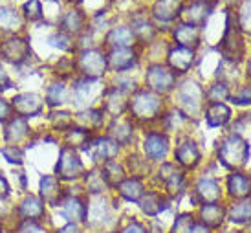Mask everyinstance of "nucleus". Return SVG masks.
I'll use <instances>...</instances> for the list:
<instances>
[{
  "instance_id": "47",
  "label": "nucleus",
  "mask_w": 251,
  "mask_h": 233,
  "mask_svg": "<svg viewBox=\"0 0 251 233\" xmlns=\"http://www.w3.org/2000/svg\"><path fill=\"white\" fill-rule=\"evenodd\" d=\"M238 22H240V28L251 29V0H246V4L240 9L238 15Z\"/></svg>"
},
{
  "instance_id": "58",
  "label": "nucleus",
  "mask_w": 251,
  "mask_h": 233,
  "mask_svg": "<svg viewBox=\"0 0 251 233\" xmlns=\"http://www.w3.org/2000/svg\"><path fill=\"white\" fill-rule=\"evenodd\" d=\"M242 233H251V228H248V230H244Z\"/></svg>"
},
{
  "instance_id": "48",
  "label": "nucleus",
  "mask_w": 251,
  "mask_h": 233,
  "mask_svg": "<svg viewBox=\"0 0 251 233\" xmlns=\"http://www.w3.org/2000/svg\"><path fill=\"white\" fill-rule=\"evenodd\" d=\"M233 101L237 105H251V86H242L238 92L233 96Z\"/></svg>"
},
{
  "instance_id": "31",
  "label": "nucleus",
  "mask_w": 251,
  "mask_h": 233,
  "mask_svg": "<svg viewBox=\"0 0 251 233\" xmlns=\"http://www.w3.org/2000/svg\"><path fill=\"white\" fill-rule=\"evenodd\" d=\"M84 187L90 195H101L105 193L110 185L103 177V171L101 169H92L88 173H84Z\"/></svg>"
},
{
  "instance_id": "36",
  "label": "nucleus",
  "mask_w": 251,
  "mask_h": 233,
  "mask_svg": "<svg viewBox=\"0 0 251 233\" xmlns=\"http://www.w3.org/2000/svg\"><path fill=\"white\" fill-rule=\"evenodd\" d=\"M103 177L108 182V185H119L125 180V167L118 160H108L103 163Z\"/></svg>"
},
{
  "instance_id": "16",
  "label": "nucleus",
  "mask_w": 251,
  "mask_h": 233,
  "mask_svg": "<svg viewBox=\"0 0 251 233\" xmlns=\"http://www.w3.org/2000/svg\"><path fill=\"white\" fill-rule=\"evenodd\" d=\"M175 158L181 167H185V169H195L196 165H198V162H200V151H198L195 141L185 138V140H181L180 143H178Z\"/></svg>"
},
{
  "instance_id": "35",
  "label": "nucleus",
  "mask_w": 251,
  "mask_h": 233,
  "mask_svg": "<svg viewBox=\"0 0 251 233\" xmlns=\"http://www.w3.org/2000/svg\"><path fill=\"white\" fill-rule=\"evenodd\" d=\"M83 24H84V19L81 11H77V9H72L68 13L63 17V21H61V31L64 33H68V35H79L81 31H83Z\"/></svg>"
},
{
  "instance_id": "60",
  "label": "nucleus",
  "mask_w": 251,
  "mask_h": 233,
  "mask_svg": "<svg viewBox=\"0 0 251 233\" xmlns=\"http://www.w3.org/2000/svg\"><path fill=\"white\" fill-rule=\"evenodd\" d=\"M106 233H116V232H106Z\"/></svg>"
},
{
  "instance_id": "25",
  "label": "nucleus",
  "mask_w": 251,
  "mask_h": 233,
  "mask_svg": "<svg viewBox=\"0 0 251 233\" xmlns=\"http://www.w3.org/2000/svg\"><path fill=\"white\" fill-rule=\"evenodd\" d=\"M118 193L121 198H125L126 202H138L143 193H145V187L141 184L140 178H125L121 184L118 185Z\"/></svg>"
},
{
  "instance_id": "34",
  "label": "nucleus",
  "mask_w": 251,
  "mask_h": 233,
  "mask_svg": "<svg viewBox=\"0 0 251 233\" xmlns=\"http://www.w3.org/2000/svg\"><path fill=\"white\" fill-rule=\"evenodd\" d=\"M200 219L207 228L220 226L224 220V207L218 204H203L200 207Z\"/></svg>"
},
{
  "instance_id": "41",
  "label": "nucleus",
  "mask_w": 251,
  "mask_h": 233,
  "mask_svg": "<svg viewBox=\"0 0 251 233\" xmlns=\"http://www.w3.org/2000/svg\"><path fill=\"white\" fill-rule=\"evenodd\" d=\"M0 155L4 156L9 163H15V165L24 163V151L19 145H6V147L0 149Z\"/></svg>"
},
{
  "instance_id": "19",
  "label": "nucleus",
  "mask_w": 251,
  "mask_h": 233,
  "mask_svg": "<svg viewBox=\"0 0 251 233\" xmlns=\"http://www.w3.org/2000/svg\"><path fill=\"white\" fill-rule=\"evenodd\" d=\"M108 68L114 72H126L136 64V53L132 48H114L106 57Z\"/></svg>"
},
{
  "instance_id": "38",
  "label": "nucleus",
  "mask_w": 251,
  "mask_h": 233,
  "mask_svg": "<svg viewBox=\"0 0 251 233\" xmlns=\"http://www.w3.org/2000/svg\"><path fill=\"white\" fill-rule=\"evenodd\" d=\"M227 219L235 224H242V222H250L251 220V200H242L237 202L229 207Z\"/></svg>"
},
{
  "instance_id": "9",
  "label": "nucleus",
  "mask_w": 251,
  "mask_h": 233,
  "mask_svg": "<svg viewBox=\"0 0 251 233\" xmlns=\"http://www.w3.org/2000/svg\"><path fill=\"white\" fill-rule=\"evenodd\" d=\"M17 217H19V220L41 224L46 217V204L37 195H26L17 206Z\"/></svg>"
},
{
  "instance_id": "13",
  "label": "nucleus",
  "mask_w": 251,
  "mask_h": 233,
  "mask_svg": "<svg viewBox=\"0 0 251 233\" xmlns=\"http://www.w3.org/2000/svg\"><path fill=\"white\" fill-rule=\"evenodd\" d=\"M143 151L147 158H151L154 162H161L169 153V140L161 132H149L143 141Z\"/></svg>"
},
{
  "instance_id": "23",
  "label": "nucleus",
  "mask_w": 251,
  "mask_h": 233,
  "mask_svg": "<svg viewBox=\"0 0 251 233\" xmlns=\"http://www.w3.org/2000/svg\"><path fill=\"white\" fill-rule=\"evenodd\" d=\"M22 28V17L15 7H0V31L2 33H15Z\"/></svg>"
},
{
  "instance_id": "14",
  "label": "nucleus",
  "mask_w": 251,
  "mask_h": 233,
  "mask_svg": "<svg viewBox=\"0 0 251 233\" xmlns=\"http://www.w3.org/2000/svg\"><path fill=\"white\" fill-rule=\"evenodd\" d=\"M167 63L175 74H185L195 63V50L176 46L167 53Z\"/></svg>"
},
{
  "instance_id": "18",
  "label": "nucleus",
  "mask_w": 251,
  "mask_h": 233,
  "mask_svg": "<svg viewBox=\"0 0 251 233\" xmlns=\"http://www.w3.org/2000/svg\"><path fill=\"white\" fill-rule=\"evenodd\" d=\"M222 53L231 61L235 59L238 61L242 57V37L238 33V29H235V26L231 24V17L227 19V31L222 41Z\"/></svg>"
},
{
  "instance_id": "27",
  "label": "nucleus",
  "mask_w": 251,
  "mask_h": 233,
  "mask_svg": "<svg viewBox=\"0 0 251 233\" xmlns=\"http://www.w3.org/2000/svg\"><path fill=\"white\" fill-rule=\"evenodd\" d=\"M205 120L209 127H222L231 120V110L224 103H209L205 110Z\"/></svg>"
},
{
  "instance_id": "5",
  "label": "nucleus",
  "mask_w": 251,
  "mask_h": 233,
  "mask_svg": "<svg viewBox=\"0 0 251 233\" xmlns=\"http://www.w3.org/2000/svg\"><path fill=\"white\" fill-rule=\"evenodd\" d=\"M31 55L28 39L11 35L0 43V59L9 64H24Z\"/></svg>"
},
{
  "instance_id": "46",
  "label": "nucleus",
  "mask_w": 251,
  "mask_h": 233,
  "mask_svg": "<svg viewBox=\"0 0 251 233\" xmlns=\"http://www.w3.org/2000/svg\"><path fill=\"white\" fill-rule=\"evenodd\" d=\"M227 98H229V90H227V86L224 85V83H215L209 88V92H207V99H209L211 103H220V101Z\"/></svg>"
},
{
  "instance_id": "15",
  "label": "nucleus",
  "mask_w": 251,
  "mask_h": 233,
  "mask_svg": "<svg viewBox=\"0 0 251 233\" xmlns=\"http://www.w3.org/2000/svg\"><path fill=\"white\" fill-rule=\"evenodd\" d=\"M29 130L31 129H29L26 118H21V116L9 118L6 129H4V140L7 141V145H19L29 136Z\"/></svg>"
},
{
  "instance_id": "28",
  "label": "nucleus",
  "mask_w": 251,
  "mask_h": 233,
  "mask_svg": "<svg viewBox=\"0 0 251 233\" xmlns=\"http://www.w3.org/2000/svg\"><path fill=\"white\" fill-rule=\"evenodd\" d=\"M106 44H110L114 48H130L134 44V33L130 28L119 26V28H112L110 33L106 35Z\"/></svg>"
},
{
  "instance_id": "17",
  "label": "nucleus",
  "mask_w": 251,
  "mask_h": 233,
  "mask_svg": "<svg viewBox=\"0 0 251 233\" xmlns=\"http://www.w3.org/2000/svg\"><path fill=\"white\" fill-rule=\"evenodd\" d=\"M158 178L160 182L165 185L169 195L180 193L183 189V173L180 169H176V165L173 163H163L158 171Z\"/></svg>"
},
{
  "instance_id": "8",
  "label": "nucleus",
  "mask_w": 251,
  "mask_h": 233,
  "mask_svg": "<svg viewBox=\"0 0 251 233\" xmlns=\"http://www.w3.org/2000/svg\"><path fill=\"white\" fill-rule=\"evenodd\" d=\"M178 98H180V106L183 110V116L187 118H195L200 106H202V99H203V92L202 88L196 85L195 81H185L183 85L178 88Z\"/></svg>"
},
{
  "instance_id": "10",
  "label": "nucleus",
  "mask_w": 251,
  "mask_h": 233,
  "mask_svg": "<svg viewBox=\"0 0 251 233\" xmlns=\"http://www.w3.org/2000/svg\"><path fill=\"white\" fill-rule=\"evenodd\" d=\"M39 197L46 206H59L63 202V198L66 197V191L61 185V180L57 177L46 175L41 178V184H39Z\"/></svg>"
},
{
  "instance_id": "45",
  "label": "nucleus",
  "mask_w": 251,
  "mask_h": 233,
  "mask_svg": "<svg viewBox=\"0 0 251 233\" xmlns=\"http://www.w3.org/2000/svg\"><path fill=\"white\" fill-rule=\"evenodd\" d=\"M22 13L28 19L29 22H35L39 19H42V6L39 0H28L24 6H22Z\"/></svg>"
},
{
  "instance_id": "56",
  "label": "nucleus",
  "mask_w": 251,
  "mask_h": 233,
  "mask_svg": "<svg viewBox=\"0 0 251 233\" xmlns=\"http://www.w3.org/2000/svg\"><path fill=\"white\" fill-rule=\"evenodd\" d=\"M248 76L251 78V63H250V66H248Z\"/></svg>"
},
{
  "instance_id": "12",
  "label": "nucleus",
  "mask_w": 251,
  "mask_h": 233,
  "mask_svg": "<svg viewBox=\"0 0 251 233\" xmlns=\"http://www.w3.org/2000/svg\"><path fill=\"white\" fill-rule=\"evenodd\" d=\"M61 211H63V217L68 222H75V224H81L86 220V206L84 204V200L81 197H77V195H70V193H66V197L63 198V202H61Z\"/></svg>"
},
{
  "instance_id": "33",
  "label": "nucleus",
  "mask_w": 251,
  "mask_h": 233,
  "mask_svg": "<svg viewBox=\"0 0 251 233\" xmlns=\"http://www.w3.org/2000/svg\"><path fill=\"white\" fill-rule=\"evenodd\" d=\"M227 189H229L231 197H237V198L248 197L251 191L250 178L244 177V175H240V173H233V175L227 178Z\"/></svg>"
},
{
  "instance_id": "2",
  "label": "nucleus",
  "mask_w": 251,
  "mask_h": 233,
  "mask_svg": "<svg viewBox=\"0 0 251 233\" xmlns=\"http://www.w3.org/2000/svg\"><path fill=\"white\" fill-rule=\"evenodd\" d=\"M248 156H250V145L240 136H235V134L224 138L222 143H220V149H218L220 162L226 167H229V169L244 165Z\"/></svg>"
},
{
  "instance_id": "29",
  "label": "nucleus",
  "mask_w": 251,
  "mask_h": 233,
  "mask_svg": "<svg viewBox=\"0 0 251 233\" xmlns=\"http://www.w3.org/2000/svg\"><path fill=\"white\" fill-rule=\"evenodd\" d=\"M92 140V134L84 129L72 125L68 130H64V141H66V147L70 149H84Z\"/></svg>"
},
{
  "instance_id": "24",
  "label": "nucleus",
  "mask_w": 251,
  "mask_h": 233,
  "mask_svg": "<svg viewBox=\"0 0 251 233\" xmlns=\"http://www.w3.org/2000/svg\"><path fill=\"white\" fill-rule=\"evenodd\" d=\"M103 116H105L103 108H90V110H83L77 114L74 121L77 123V127L92 132L94 129H99L103 125Z\"/></svg>"
},
{
  "instance_id": "40",
  "label": "nucleus",
  "mask_w": 251,
  "mask_h": 233,
  "mask_svg": "<svg viewBox=\"0 0 251 233\" xmlns=\"http://www.w3.org/2000/svg\"><path fill=\"white\" fill-rule=\"evenodd\" d=\"M50 123L53 125V129L57 130H68L74 125V116L66 110H53L50 112Z\"/></svg>"
},
{
  "instance_id": "50",
  "label": "nucleus",
  "mask_w": 251,
  "mask_h": 233,
  "mask_svg": "<svg viewBox=\"0 0 251 233\" xmlns=\"http://www.w3.org/2000/svg\"><path fill=\"white\" fill-rule=\"evenodd\" d=\"M11 103H7L4 98H0V123H4V121L9 120V116H11Z\"/></svg>"
},
{
  "instance_id": "37",
  "label": "nucleus",
  "mask_w": 251,
  "mask_h": 233,
  "mask_svg": "<svg viewBox=\"0 0 251 233\" xmlns=\"http://www.w3.org/2000/svg\"><path fill=\"white\" fill-rule=\"evenodd\" d=\"M110 138L114 141H118L119 145L121 143H126V141L132 138V123L128 120H118L110 125Z\"/></svg>"
},
{
  "instance_id": "11",
  "label": "nucleus",
  "mask_w": 251,
  "mask_h": 233,
  "mask_svg": "<svg viewBox=\"0 0 251 233\" xmlns=\"http://www.w3.org/2000/svg\"><path fill=\"white\" fill-rule=\"evenodd\" d=\"M84 149L90 151V156L94 158V162L105 163L108 160L116 158L119 151V143L114 141L112 138H96V140H90V143Z\"/></svg>"
},
{
  "instance_id": "55",
  "label": "nucleus",
  "mask_w": 251,
  "mask_h": 233,
  "mask_svg": "<svg viewBox=\"0 0 251 233\" xmlns=\"http://www.w3.org/2000/svg\"><path fill=\"white\" fill-rule=\"evenodd\" d=\"M0 233H4V224H2V220H0Z\"/></svg>"
},
{
  "instance_id": "3",
  "label": "nucleus",
  "mask_w": 251,
  "mask_h": 233,
  "mask_svg": "<svg viewBox=\"0 0 251 233\" xmlns=\"http://www.w3.org/2000/svg\"><path fill=\"white\" fill-rule=\"evenodd\" d=\"M84 175V165L75 149L63 147L59 151V160L55 165V177L61 182H72Z\"/></svg>"
},
{
  "instance_id": "43",
  "label": "nucleus",
  "mask_w": 251,
  "mask_h": 233,
  "mask_svg": "<svg viewBox=\"0 0 251 233\" xmlns=\"http://www.w3.org/2000/svg\"><path fill=\"white\" fill-rule=\"evenodd\" d=\"M50 44H51V46H55V48H59V50H64V52L75 48V43H74L72 35L64 33V31H59V33L50 37Z\"/></svg>"
},
{
  "instance_id": "39",
  "label": "nucleus",
  "mask_w": 251,
  "mask_h": 233,
  "mask_svg": "<svg viewBox=\"0 0 251 233\" xmlns=\"http://www.w3.org/2000/svg\"><path fill=\"white\" fill-rule=\"evenodd\" d=\"M209 13V6L202 2V0H198V2H193L191 6L185 9V17H187V22L189 24H200V22L205 21V17Z\"/></svg>"
},
{
  "instance_id": "42",
  "label": "nucleus",
  "mask_w": 251,
  "mask_h": 233,
  "mask_svg": "<svg viewBox=\"0 0 251 233\" xmlns=\"http://www.w3.org/2000/svg\"><path fill=\"white\" fill-rule=\"evenodd\" d=\"M128 171L132 173L134 178H140V177H145L147 173H149V163L147 160L140 158V156H128Z\"/></svg>"
},
{
  "instance_id": "1",
  "label": "nucleus",
  "mask_w": 251,
  "mask_h": 233,
  "mask_svg": "<svg viewBox=\"0 0 251 233\" xmlns=\"http://www.w3.org/2000/svg\"><path fill=\"white\" fill-rule=\"evenodd\" d=\"M163 103L160 94L152 90H138L130 99V112L132 118L138 121H152L160 116Z\"/></svg>"
},
{
  "instance_id": "30",
  "label": "nucleus",
  "mask_w": 251,
  "mask_h": 233,
  "mask_svg": "<svg viewBox=\"0 0 251 233\" xmlns=\"http://www.w3.org/2000/svg\"><path fill=\"white\" fill-rule=\"evenodd\" d=\"M138 202H140L141 211L145 213V215H149V217H154V215H158L161 209H165L163 197H161L160 193H156V191H147V193H143V197H141Z\"/></svg>"
},
{
  "instance_id": "7",
  "label": "nucleus",
  "mask_w": 251,
  "mask_h": 233,
  "mask_svg": "<svg viewBox=\"0 0 251 233\" xmlns=\"http://www.w3.org/2000/svg\"><path fill=\"white\" fill-rule=\"evenodd\" d=\"M11 110L21 118H35L44 110V99L35 92H22L13 96Z\"/></svg>"
},
{
  "instance_id": "54",
  "label": "nucleus",
  "mask_w": 251,
  "mask_h": 233,
  "mask_svg": "<svg viewBox=\"0 0 251 233\" xmlns=\"http://www.w3.org/2000/svg\"><path fill=\"white\" fill-rule=\"evenodd\" d=\"M191 233H211V230L205 226V224H202V222H200V224L195 222V226L191 228Z\"/></svg>"
},
{
  "instance_id": "32",
  "label": "nucleus",
  "mask_w": 251,
  "mask_h": 233,
  "mask_svg": "<svg viewBox=\"0 0 251 233\" xmlns=\"http://www.w3.org/2000/svg\"><path fill=\"white\" fill-rule=\"evenodd\" d=\"M125 108H126L125 92H121V90H118V88H114V90H108V92L105 94V110L106 112H110L112 116L119 118Z\"/></svg>"
},
{
  "instance_id": "52",
  "label": "nucleus",
  "mask_w": 251,
  "mask_h": 233,
  "mask_svg": "<svg viewBox=\"0 0 251 233\" xmlns=\"http://www.w3.org/2000/svg\"><path fill=\"white\" fill-rule=\"evenodd\" d=\"M7 88H11V79L7 76V72L4 70V66L0 64V92L7 90Z\"/></svg>"
},
{
  "instance_id": "51",
  "label": "nucleus",
  "mask_w": 251,
  "mask_h": 233,
  "mask_svg": "<svg viewBox=\"0 0 251 233\" xmlns=\"http://www.w3.org/2000/svg\"><path fill=\"white\" fill-rule=\"evenodd\" d=\"M11 195V185L7 182V178L0 173V200H6Z\"/></svg>"
},
{
  "instance_id": "6",
  "label": "nucleus",
  "mask_w": 251,
  "mask_h": 233,
  "mask_svg": "<svg viewBox=\"0 0 251 233\" xmlns=\"http://www.w3.org/2000/svg\"><path fill=\"white\" fill-rule=\"evenodd\" d=\"M145 83L156 94L171 92L176 86V74L163 64H152L145 74Z\"/></svg>"
},
{
  "instance_id": "22",
  "label": "nucleus",
  "mask_w": 251,
  "mask_h": 233,
  "mask_svg": "<svg viewBox=\"0 0 251 233\" xmlns=\"http://www.w3.org/2000/svg\"><path fill=\"white\" fill-rule=\"evenodd\" d=\"M175 39L176 43L183 46V48H191L195 50L200 43V31L195 24H189V22H183L178 28L175 29Z\"/></svg>"
},
{
  "instance_id": "59",
  "label": "nucleus",
  "mask_w": 251,
  "mask_h": 233,
  "mask_svg": "<svg viewBox=\"0 0 251 233\" xmlns=\"http://www.w3.org/2000/svg\"><path fill=\"white\" fill-rule=\"evenodd\" d=\"M203 2H215V0H203Z\"/></svg>"
},
{
  "instance_id": "53",
  "label": "nucleus",
  "mask_w": 251,
  "mask_h": 233,
  "mask_svg": "<svg viewBox=\"0 0 251 233\" xmlns=\"http://www.w3.org/2000/svg\"><path fill=\"white\" fill-rule=\"evenodd\" d=\"M55 233H83L81 226L75 224V222H68V224H64L63 228H59Z\"/></svg>"
},
{
  "instance_id": "20",
  "label": "nucleus",
  "mask_w": 251,
  "mask_h": 233,
  "mask_svg": "<svg viewBox=\"0 0 251 233\" xmlns=\"http://www.w3.org/2000/svg\"><path fill=\"white\" fill-rule=\"evenodd\" d=\"M195 193L203 204H216L220 200V185L213 178H200L196 182Z\"/></svg>"
},
{
  "instance_id": "44",
  "label": "nucleus",
  "mask_w": 251,
  "mask_h": 233,
  "mask_svg": "<svg viewBox=\"0 0 251 233\" xmlns=\"http://www.w3.org/2000/svg\"><path fill=\"white\" fill-rule=\"evenodd\" d=\"M195 226V219L189 213H181L175 220V226L171 230V233H191V228Z\"/></svg>"
},
{
  "instance_id": "26",
  "label": "nucleus",
  "mask_w": 251,
  "mask_h": 233,
  "mask_svg": "<svg viewBox=\"0 0 251 233\" xmlns=\"http://www.w3.org/2000/svg\"><path fill=\"white\" fill-rule=\"evenodd\" d=\"M68 101V86L64 85L63 81H53L50 83L48 88H46V96H44V103L51 108L63 105Z\"/></svg>"
},
{
  "instance_id": "4",
  "label": "nucleus",
  "mask_w": 251,
  "mask_h": 233,
  "mask_svg": "<svg viewBox=\"0 0 251 233\" xmlns=\"http://www.w3.org/2000/svg\"><path fill=\"white\" fill-rule=\"evenodd\" d=\"M75 66L79 68V72L83 74V78L86 79H98L101 78L103 74L108 68V63H106V55L103 52L94 48H84L75 61Z\"/></svg>"
},
{
  "instance_id": "49",
  "label": "nucleus",
  "mask_w": 251,
  "mask_h": 233,
  "mask_svg": "<svg viewBox=\"0 0 251 233\" xmlns=\"http://www.w3.org/2000/svg\"><path fill=\"white\" fill-rule=\"evenodd\" d=\"M119 233H147V230L141 222H138V220H130V222H128Z\"/></svg>"
},
{
  "instance_id": "21",
  "label": "nucleus",
  "mask_w": 251,
  "mask_h": 233,
  "mask_svg": "<svg viewBox=\"0 0 251 233\" xmlns=\"http://www.w3.org/2000/svg\"><path fill=\"white\" fill-rule=\"evenodd\" d=\"M181 11V0H158L152 7L154 19L160 22H171Z\"/></svg>"
},
{
  "instance_id": "57",
  "label": "nucleus",
  "mask_w": 251,
  "mask_h": 233,
  "mask_svg": "<svg viewBox=\"0 0 251 233\" xmlns=\"http://www.w3.org/2000/svg\"><path fill=\"white\" fill-rule=\"evenodd\" d=\"M68 2H74V4H79V2H81V0H68Z\"/></svg>"
}]
</instances>
